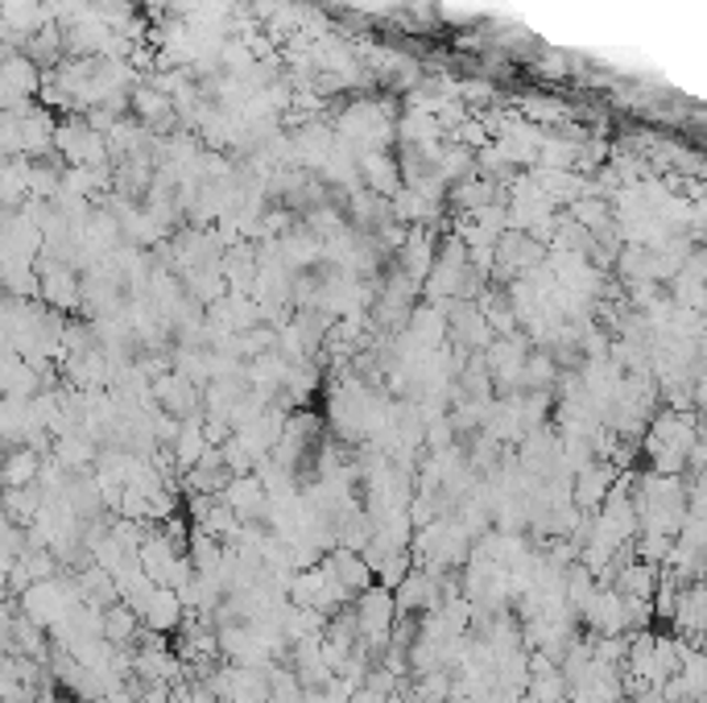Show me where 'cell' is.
<instances>
[{"mask_svg":"<svg viewBox=\"0 0 707 703\" xmlns=\"http://www.w3.org/2000/svg\"><path fill=\"white\" fill-rule=\"evenodd\" d=\"M352 617H356V634L361 641L373 650V667H377V653L385 650V641H389V629H394L397 620V604H394V592L389 587H364L361 596L352 601Z\"/></svg>","mask_w":707,"mask_h":703,"instance_id":"6da1fadb","label":"cell"},{"mask_svg":"<svg viewBox=\"0 0 707 703\" xmlns=\"http://www.w3.org/2000/svg\"><path fill=\"white\" fill-rule=\"evenodd\" d=\"M18 604H21V617L34 620L37 629H54L58 620L67 617L70 604H79V592H75V583L70 580L51 575V580L30 583V587L18 596Z\"/></svg>","mask_w":707,"mask_h":703,"instance_id":"7a4b0ae2","label":"cell"},{"mask_svg":"<svg viewBox=\"0 0 707 703\" xmlns=\"http://www.w3.org/2000/svg\"><path fill=\"white\" fill-rule=\"evenodd\" d=\"M150 402L170 418H190V414H203V389L187 381L183 373H162L150 381Z\"/></svg>","mask_w":707,"mask_h":703,"instance_id":"3957f363","label":"cell"},{"mask_svg":"<svg viewBox=\"0 0 707 703\" xmlns=\"http://www.w3.org/2000/svg\"><path fill=\"white\" fill-rule=\"evenodd\" d=\"M37 298H42V307L51 310H75L84 303V290H79V270H70L63 261H51L46 265H37Z\"/></svg>","mask_w":707,"mask_h":703,"instance_id":"277c9868","label":"cell"},{"mask_svg":"<svg viewBox=\"0 0 707 703\" xmlns=\"http://www.w3.org/2000/svg\"><path fill=\"white\" fill-rule=\"evenodd\" d=\"M617 481V468L608 460H592L584 463L579 472H575V484H571V505L579 509V514H596L608 497V488Z\"/></svg>","mask_w":707,"mask_h":703,"instance_id":"5b68a950","label":"cell"},{"mask_svg":"<svg viewBox=\"0 0 707 703\" xmlns=\"http://www.w3.org/2000/svg\"><path fill=\"white\" fill-rule=\"evenodd\" d=\"M579 617H584L600 637L625 634V601H621V592H617V587H600V583H596V592L584 601Z\"/></svg>","mask_w":707,"mask_h":703,"instance_id":"8992f818","label":"cell"},{"mask_svg":"<svg viewBox=\"0 0 707 703\" xmlns=\"http://www.w3.org/2000/svg\"><path fill=\"white\" fill-rule=\"evenodd\" d=\"M220 501H224L241 521H261V517H265V505H269V493H265V484L248 472V476H232V481L220 488Z\"/></svg>","mask_w":707,"mask_h":703,"instance_id":"52a82bcc","label":"cell"},{"mask_svg":"<svg viewBox=\"0 0 707 703\" xmlns=\"http://www.w3.org/2000/svg\"><path fill=\"white\" fill-rule=\"evenodd\" d=\"M42 460H46L42 451H34V447L25 443H13L0 455V488H30V484H37Z\"/></svg>","mask_w":707,"mask_h":703,"instance_id":"ba28073f","label":"cell"},{"mask_svg":"<svg viewBox=\"0 0 707 703\" xmlns=\"http://www.w3.org/2000/svg\"><path fill=\"white\" fill-rule=\"evenodd\" d=\"M137 634H141L137 613H133V608H129L124 601L108 604V608H104V641H108V646H117V650H129V646L137 641Z\"/></svg>","mask_w":707,"mask_h":703,"instance_id":"9c48e42d","label":"cell"},{"mask_svg":"<svg viewBox=\"0 0 707 703\" xmlns=\"http://www.w3.org/2000/svg\"><path fill=\"white\" fill-rule=\"evenodd\" d=\"M42 501H46V493L37 484H30V488H0V514L9 517L13 526H30L34 514L42 509Z\"/></svg>","mask_w":707,"mask_h":703,"instance_id":"30bf717a","label":"cell"}]
</instances>
